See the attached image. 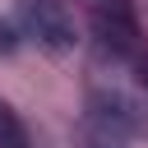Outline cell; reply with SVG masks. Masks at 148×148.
<instances>
[{
  "mask_svg": "<svg viewBox=\"0 0 148 148\" xmlns=\"http://www.w3.org/2000/svg\"><path fill=\"white\" fill-rule=\"evenodd\" d=\"M83 120L120 134V139H143L148 134V88L134 79H88L83 88Z\"/></svg>",
  "mask_w": 148,
  "mask_h": 148,
  "instance_id": "1",
  "label": "cell"
},
{
  "mask_svg": "<svg viewBox=\"0 0 148 148\" xmlns=\"http://www.w3.org/2000/svg\"><path fill=\"white\" fill-rule=\"evenodd\" d=\"M14 18L23 23L28 42H37L46 56H65V51H74V42H79L74 14H69L65 0H18Z\"/></svg>",
  "mask_w": 148,
  "mask_h": 148,
  "instance_id": "2",
  "label": "cell"
},
{
  "mask_svg": "<svg viewBox=\"0 0 148 148\" xmlns=\"http://www.w3.org/2000/svg\"><path fill=\"white\" fill-rule=\"evenodd\" d=\"M0 148H37L32 134H28V125H23V116L5 97H0Z\"/></svg>",
  "mask_w": 148,
  "mask_h": 148,
  "instance_id": "3",
  "label": "cell"
},
{
  "mask_svg": "<svg viewBox=\"0 0 148 148\" xmlns=\"http://www.w3.org/2000/svg\"><path fill=\"white\" fill-rule=\"evenodd\" d=\"M74 143H79V148H125V139H120V134H111V130H102V125H92V120H83V125H79Z\"/></svg>",
  "mask_w": 148,
  "mask_h": 148,
  "instance_id": "4",
  "label": "cell"
},
{
  "mask_svg": "<svg viewBox=\"0 0 148 148\" xmlns=\"http://www.w3.org/2000/svg\"><path fill=\"white\" fill-rule=\"evenodd\" d=\"M23 42H28L23 23H18V18H5V23H0V56H14Z\"/></svg>",
  "mask_w": 148,
  "mask_h": 148,
  "instance_id": "5",
  "label": "cell"
}]
</instances>
